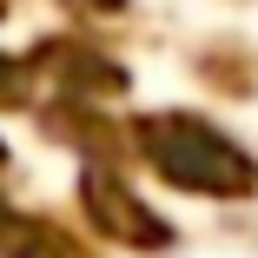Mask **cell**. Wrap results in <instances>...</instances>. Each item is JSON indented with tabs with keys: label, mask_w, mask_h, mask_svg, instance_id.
I'll use <instances>...</instances> for the list:
<instances>
[{
	"label": "cell",
	"mask_w": 258,
	"mask_h": 258,
	"mask_svg": "<svg viewBox=\"0 0 258 258\" xmlns=\"http://www.w3.org/2000/svg\"><path fill=\"white\" fill-rule=\"evenodd\" d=\"M139 133L152 146V166L172 185H192V192H251L258 185L251 159L232 139H219L212 126H199V119H146Z\"/></svg>",
	"instance_id": "1"
}]
</instances>
